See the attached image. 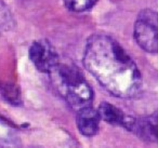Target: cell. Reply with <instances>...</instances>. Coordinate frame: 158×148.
<instances>
[{"instance_id": "obj_2", "label": "cell", "mask_w": 158, "mask_h": 148, "mask_svg": "<svg viewBox=\"0 0 158 148\" xmlns=\"http://www.w3.org/2000/svg\"><path fill=\"white\" fill-rule=\"evenodd\" d=\"M51 81L57 93L76 111L91 106L93 92L81 72L70 65L59 64L50 72Z\"/></svg>"}, {"instance_id": "obj_10", "label": "cell", "mask_w": 158, "mask_h": 148, "mask_svg": "<svg viewBox=\"0 0 158 148\" xmlns=\"http://www.w3.org/2000/svg\"><path fill=\"white\" fill-rule=\"evenodd\" d=\"M2 93H3V95L6 96V98H7L8 101H10V102H13L14 104H16V103L20 101V94H19V92L16 91L15 87H12V85H7L5 89H2Z\"/></svg>"}, {"instance_id": "obj_1", "label": "cell", "mask_w": 158, "mask_h": 148, "mask_svg": "<svg viewBox=\"0 0 158 148\" xmlns=\"http://www.w3.org/2000/svg\"><path fill=\"white\" fill-rule=\"evenodd\" d=\"M84 64L100 84L114 96L132 98L142 90V76L138 66L110 36L98 34L89 38Z\"/></svg>"}, {"instance_id": "obj_4", "label": "cell", "mask_w": 158, "mask_h": 148, "mask_svg": "<svg viewBox=\"0 0 158 148\" xmlns=\"http://www.w3.org/2000/svg\"><path fill=\"white\" fill-rule=\"evenodd\" d=\"M29 59L41 72L50 74L60 64L59 55L48 40H36L29 48Z\"/></svg>"}, {"instance_id": "obj_5", "label": "cell", "mask_w": 158, "mask_h": 148, "mask_svg": "<svg viewBox=\"0 0 158 148\" xmlns=\"http://www.w3.org/2000/svg\"><path fill=\"white\" fill-rule=\"evenodd\" d=\"M126 129L147 142L158 144V111L143 118L128 117Z\"/></svg>"}, {"instance_id": "obj_7", "label": "cell", "mask_w": 158, "mask_h": 148, "mask_svg": "<svg viewBox=\"0 0 158 148\" xmlns=\"http://www.w3.org/2000/svg\"><path fill=\"white\" fill-rule=\"evenodd\" d=\"M99 115L101 119L113 125L126 126L128 117L117 107L110 103H102L99 107Z\"/></svg>"}, {"instance_id": "obj_8", "label": "cell", "mask_w": 158, "mask_h": 148, "mask_svg": "<svg viewBox=\"0 0 158 148\" xmlns=\"http://www.w3.org/2000/svg\"><path fill=\"white\" fill-rule=\"evenodd\" d=\"M14 26H15V21L11 11L8 6L0 0V34L12 31Z\"/></svg>"}, {"instance_id": "obj_9", "label": "cell", "mask_w": 158, "mask_h": 148, "mask_svg": "<svg viewBox=\"0 0 158 148\" xmlns=\"http://www.w3.org/2000/svg\"><path fill=\"white\" fill-rule=\"evenodd\" d=\"M65 5L73 12H85L91 9L98 0H64Z\"/></svg>"}, {"instance_id": "obj_6", "label": "cell", "mask_w": 158, "mask_h": 148, "mask_svg": "<svg viewBox=\"0 0 158 148\" xmlns=\"http://www.w3.org/2000/svg\"><path fill=\"white\" fill-rule=\"evenodd\" d=\"M77 113V126L80 133L85 136H93L97 134L101 120L99 111L93 109L92 106H89Z\"/></svg>"}, {"instance_id": "obj_3", "label": "cell", "mask_w": 158, "mask_h": 148, "mask_svg": "<svg viewBox=\"0 0 158 148\" xmlns=\"http://www.w3.org/2000/svg\"><path fill=\"white\" fill-rule=\"evenodd\" d=\"M134 39L148 53H158V12L145 9L140 12L134 24Z\"/></svg>"}]
</instances>
